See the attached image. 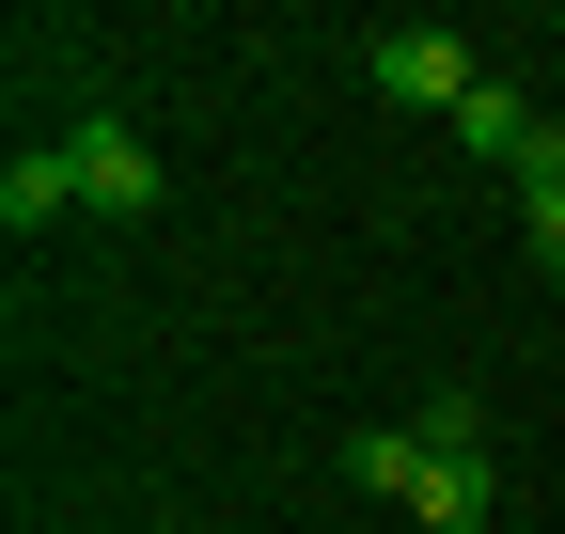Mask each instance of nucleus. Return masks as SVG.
Instances as JSON below:
<instances>
[{
    "label": "nucleus",
    "instance_id": "nucleus-1",
    "mask_svg": "<svg viewBox=\"0 0 565 534\" xmlns=\"http://www.w3.org/2000/svg\"><path fill=\"white\" fill-rule=\"evenodd\" d=\"M362 79H377L393 110H471L487 63H471V32H440V17H393V32L362 47Z\"/></svg>",
    "mask_w": 565,
    "mask_h": 534
},
{
    "label": "nucleus",
    "instance_id": "nucleus-2",
    "mask_svg": "<svg viewBox=\"0 0 565 534\" xmlns=\"http://www.w3.org/2000/svg\"><path fill=\"white\" fill-rule=\"evenodd\" d=\"M63 158H79V205H110V221H158V142H141V126H110V110H95Z\"/></svg>",
    "mask_w": 565,
    "mask_h": 534
},
{
    "label": "nucleus",
    "instance_id": "nucleus-3",
    "mask_svg": "<svg viewBox=\"0 0 565 534\" xmlns=\"http://www.w3.org/2000/svg\"><path fill=\"white\" fill-rule=\"evenodd\" d=\"M456 142H471V158H503V173L534 189V173L565 158V126H550L534 95H503V79H471V110H456Z\"/></svg>",
    "mask_w": 565,
    "mask_h": 534
},
{
    "label": "nucleus",
    "instance_id": "nucleus-4",
    "mask_svg": "<svg viewBox=\"0 0 565 534\" xmlns=\"http://www.w3.org/2000/svg\"><path fill=\"white\" fill-rule=\"evenodd\" d=\"M63 205H79V158H63V142H32L17 173H0V236H47Z\"/></svg>",
    "mask_w": 565,
    "mask_h": 534
},
{
    "label": "nucleus",
    "instance_id": "nucleus-5",
    "mask_svg": "<svg viewBox=\"0 0 565 534\" xmlns=\"http://www.w3.org/2000/svg\"><path fill=\"white\" fill-rule=\"evenodd\" d=\"M345 472H362L377 503H424V472H440V440H424V425H362V440H345Z\"/></svg>",
    "mask_w": 565,
    "mask_h": 534
},
{
    "label": "nucleus",
    "instance_id": "nucleus-6",
    "mask_svg": "<svg viewBox=\"0 0 565 534\" xmlns=\"http://www.w3.org/2000/svg\"><path fill=\"white\" fill-rule=\"evenodd\" d=\"M519 221H534V267L565 284V173H534V189H519Z\"/></svg>",
    "mask_w": 565,
    "mask_h": 534
},
{
    "label": "nucleus",
    "instance_id": "nucleus-7",
    "mask_svg": "<svg viewBox=\"0 0 565 534\" xmlns=\"http://www.w3.org/2000/svg\"><path fill=\"white\" fill-rule=\"evenodd\" d=\"M550 173H565V158H550Z\"/></svg>",
    "mask_w": 565,
    "mask_h": 534
}]
</instances>
